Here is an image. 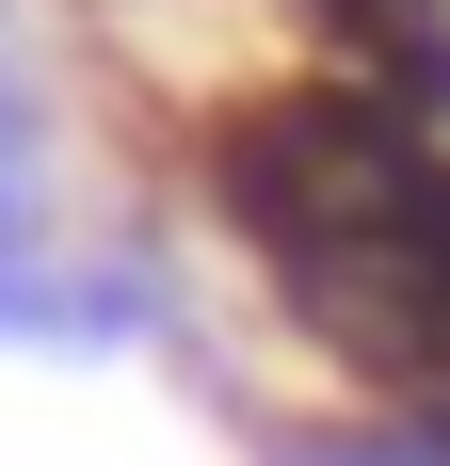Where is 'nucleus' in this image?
I'll list each match as a JSON object with an SVG mask.
<instances>
[{
  "instance_id": "obj_2",
  "label": "nucleus",
  "mask_w": 450,
  "mask_h": 466,
  "mask_svg": "<svg viewBox=\"0 0 450 466\" xmlns=\"http://www.w3.org/2000/svg\"><path fill=\"white\" fill-rule=\"evenodd\" d=\"M306 466H450V402H403V419H370V434H322Z\"/></svg>"
},
{
  "instance_id": "obj_1",
  "label": "nucleus",
  "mask_w": 450,
  "mask_h": 466,
  "mask_svg": "<svg viewBox=\"0 0 450 466\" xmlns=\"http://www.w3.org/2000/svg\"><path fill=\"white\" fill-rule=\"evenodd\" d=\"M322 16L386 65V96H435L450 113V0H322Z\"/></svg>"
}]
</instances>
